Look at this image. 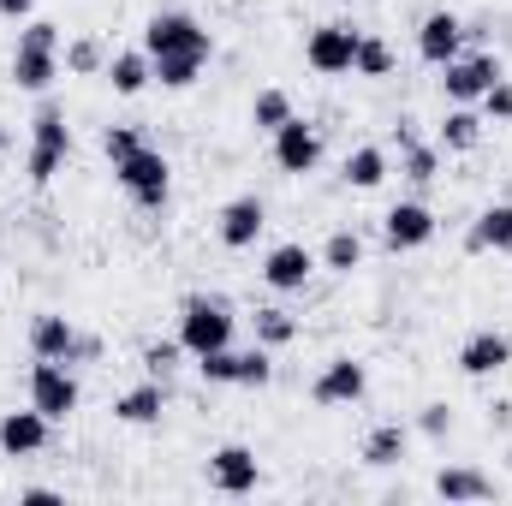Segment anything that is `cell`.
Here are the masks:
<instances>
[{
    "mask_svg": "<svg viewBox=\"0 0 512 506\" xmlns=\"http://www.w3.org/2000/svg\"><path fill=\"white\" fill-rule=\"evenodd\" d=\"M137 143H143V137H137V126H108V131H102V149H108V161H114V167L126 161Z\"/></svg>",
    "mask_w": 512,
    "mask_h": 506,
    "instance_id": "36",
    "label": "cell"
},
{
    "mask_svg": "<svg viewBox=\"0 0 512 506\" xmlns=\"http://www.w3.org/2000/svg\"><path fill=\"white\" fill-rule=\"evenodd\" d=\"M42 447H48V417H42L36 405L0 417V453H6V459H30V453H42Z\"/></svg>",
    "mask_w": 512,
    "mask_h": 506,
    "instance_id": "18",
    "label": "cell"
},
{
    "mask_svg": "<svg viewBox=\"0 0 512 506\" xmlns=\"http://www.w3.org/2000/svg\"><path fill=\"white\" fill-rule=\"evenodd\" d=\"M251 334H256V346L280 352V346H292V340H298V316H292V310H280V304H268V310H256V316H251Z\"/></svg>",
    "mask_w": 512,
    "mask_h": 506,
    "instance_id": "25",
    "label": "cell"
},
{
    "mask_svg": "<svg viewBox=\"0 0 512 506\" xmlns=\"http://www.w3.org/2000/svg\"><path fill=\"white\" fill-rule=\"evenodd\" d=\"M143 54H149V60H161V54H197V60H209L215 42H209V30H203L191 12H155V18L143 24Z\"/></svg>",
    "mask_w": 512,
    "mask_h": 506,
    "instance_id": "5",
    "label": "cell"
},
{
    "mask_svg": "<svg viewBox=\"0 0 512 506\" xmlns=\"http://www.w3.org/2000/svg\"><path fill=\"white\" fill-rule=\"evenodd\" d=\"M179 346H185L191 358L233 346V310H227L221 298H185V304H179Z\"/></svg>",
    "mask_w": 512,
    "mask_h": 506,
    "instance_id": "3",
    "label": "cell"
},
{
    "mask_svg": "<svg viewBox=\"0 0 512 506\" xmlns=\"http://www.w3.org/2000/svg\"><path fill=\"white\" fill-rule=\"evenodd\" d=\"M459 48H465V24H459V12H429V18L417 24V60L447 66V60H459Z\"/></svg>",
    "mask_w": 512,
    "mask_h": 506,
    "instance_id": "14",
    "label": "cell"
},
{
    "mask_svg": "<svg viewBox=\"0 0 512 506\" xmlns=\"http://www.w3.org/2000/svg\"><path fill=\"white\" fill-rule=\"evenodd\" d=\"M197 370H203V381H215V387H268L274 381V352L268 346H251V352L221 346V352H203Z\"/></svg>",
    "mask_w": 512,
    "mask_h": 506,
    "instance_id": "6",
    "label": "cell"
},
{
    "mask_svg": "<svg viewBox=\"0 0 512 506\" xmlns=\"http://www.w3.org/2000/svg\"><path fill=\"white\" fill-rule=\"evenodd\" d=\"M209 483L221 489V495H251L256 483H262V465H256V453L251 447H215L209 453Z\"/></svg>",
    "mask_w": 512,
    "mask_h": 506,
    "instance_id": "13",
    "label": "cell"
},
{
    "mask_svg": "<svg viewBox=\"0 0 512 506\" xmlns=\"http://www.w3.org/2000/svg\"><path fill=\"white\" fill-rule=\"evenodd\" d=\"M310 274H316V251L310 245H274V251L262 256V280L274 292H304Z\"/></svg>",
    "mask_w": 512,
    "mask_h": 506,
    "instance_id": "16",
    "label": "cell"
},
{
    "mask_svg": "<svg viewBox=\"0 0 512 506\" xmlns=\"http://www.w3.org/2000/svg\"><path fill=\"white\" fill-rule=\"evenodd\" d=\"M358 262H364V239H358V233H346V227L328 233V245H322V268H328V274H352Z\"/></svg>",
    "mask_w": 512,
    "mask_h": 506,
    "instance_id": "29",
    "label": "cell"
},
{
    "mask_svg": "<svg viewBox=\"0 0 512 506\" xmlns=\"http://www.w3.org/2000/svg\"><path fill=\"white\" fill-rule=\"evenodd\" d=\"M364 393H370V376H364L358 358H328L322 376L310 381V399L316 405H358Z\"/></svg>",
    "mask_w": 512,
    "mask_h": 506,
    "instance_id": "11",
    "label": "cell"
},
{
    "mask_svg": "<svg viewBox=\"0 0 512 506\" xmlns=\"http://www.w3.org/2000/svg\"><path fill=\"white\" fill-rule=\"evenodd\" d=\"M507 465H512V459H507Z\"/></svg>",
    "mask_w": 512,
    "mask_h": 506,
    "instance_id": "41",
    "label": "cell"
},
{
    "mask_svg": "<svg viewBox=\"0 0 512 506\" xmlns=\"http://www.w3.org/2000/svg\"><path fill=\"white\" fill-rule=\"evenodd\" d=\"M197 72H203L197 54H161V60H155V84H161V90H191Z\"/></svg>",
    "mask_w": 512,
    "mask_h": 506,
    "instance_id": "32",
    "label": "cell"
},
{
    "mask_svg": "<svg viewBox=\"0 0 512 506\" xmlns=\"http://www.w3.org/2000/svg\"><path fill=\"white\" fill-rule=\"evenodd\" d=\"M60 66H66V72H78V78L108 72V48H102L96 36H78V42H66V48H60Z\"/></svg>",
    "mask_w": 512,
    "mask_h": 506,
    "instance_id": "28",
    "label": "cell"
},
{
    "mask_svg": "<svg viewBox=\"0 0 512 506\" xmlns=\"http://www.w3.org/2000/svg\"><path fill=\"white\" fill-rule=\"evenodd\" d=\"M286 120H292V96H286V90H256V102H251V126L274 137V131L286 126Z\"/></svg>",
    "mask_w": 512,
    "mask_h": 506,
    "instance_id": "31",
    "label": "cell"
},
{
    "mask_svg": "<svg viewBox=\"0 0 512 506\" xmlns=\"http://www.w3.org/2000/svg\"><path fill=\"white\" fill-rule=\"evenodd\" d=\"M161 411H167V387H161V376L137 381V387H126V393L114 399V417H120V423H161Z\"/></svg>",
    "mask_w": 512,
    "mask_h": 506,
    "instance_id": "20",
    "label": "cell"
},
{
    "mask_svg": "<svg viewBox=\"0 0 512 506\" xmlns=\"http://www.w3.org/2000/svg\"><path fill=\"white\" fill-rule=\"evenodd\" d=\"M114 173H120V185H126V197L137 203V209H167V197H173V167H167L161 149L137 143Z\"/></svg>",
    "mask_w": 512,
    "mask_h": 506,
    "instance_id": "4",
    "label": "cell"
},
{
    "mask_svg": "<svg viewBox=\"0 0 512 506\" xmlns=\"http://www.w3.org/2000/svg\"><path fill=\"white\" fill-rule=\"evenodd\" d=\"M507 364H512V340L501 334V328H477V334L459 346V370H465V376H477V381L501 376Z\"/></svg>",
    "mask_w": 512,
    "mask_h": 506,
    "instance_id": "17",
    "label": "cell"
},
{
    "mask_svg": "<svg viewBox=\"0 0 512 506\" xmlns=\"http://www.w3.org/2000/svg\"><path fill=\"white\" fill-rule=\"evenodd\" d=\"M483 114H489V120H512V84L507 78H495V84L483 90Z\"/></svg>",
    "mask_w": 512,
    "mask_h": 506,
    "instance_id": "37",
    "label": "cell"
},
{
    "mask_svg": "<svg viewBox=\"0 0 512 506\" xmlns=\"http://www.w3.org/2000/svg\"><path fill=\"white\" fill-rule=\"evenodd\" d=\"M441 72H447V78H441L447 102H453V108H471V102H483V90L501 78V60H495V54H459V60H447Z\"/></svg>",
    "mask_w": 512,
    "mask_h": 506,
    "instance_id": "9",
    "label": "cell"
},
{
    "mask_svg": "<svg viewBox=\"0 0 512 506\" xmlns=\"http://www.w3.org/2000/svg\"><path fill=\"white\" fill-rule=\"evenodd\" d=\"M66 155H72V126H66V114H60L54 102H42L36 120H30V155H24L30 185H48V179L66 167Z\"/></svg>",
    "mask_w": 512,
    "mask_h": 506,
    "instance_id": "2",
    "label": "cell"
},
{
    "mask_svg": "<svg viewBox=\"0 0 512 506\" xmlns=\"http://www.w3.org/2000/svg\"><path fill=\"white\" fill-rule=\"evenodd\" d=\"M36 12V0H0V18H30Z\"/></svg>",
    "mask_w": 512,
    "mask_h": 506,
    "instance_id": "38",
    "label": "cell"
},
{
    "mask_svg": "<svg viewBox=\"0 0 512 506\" xmlns=\"http://www.w3.org/2000/svg\"><path fill=\"white\" fill-rule=\"evenodd\" d=\"M352 72H358V78H393V48H387L382 36H364V42H358Z\"/></svg>",
    "mask_w": 512,
    "mask_h": 506,
    "instance_id": "33",
    "label": "cell"
},
{
    "mask_svg": "<svg viewBox=\"0 0 512 506\" xmlns=\"http://www.w3.org/2000/svg\"><path fill=\"white\" fill-rule=\"evenodd\" d=\"M78 376L66 370V364H54V358H36V370H30V405L48 417V423H66L72 411H78Z\"/></svg>",
    "mask_w": 512,
    "mask_h": 506,
    "instance_id": "7",
    "label": "cell"
},
{
    "mask_svg": "<svg viewBox=\"0 0 512 506\" xmlns=\"http://www.w3.org/2000/svg\"><path fill=\"white\" fill-rule=\"evenodd\" d=\"M477 137H483V120H477L471 108H447V120H441V131H435V143L453 149V155H471Z\"/></svg>",
    "mask_w": 512,
    "mask_h": 506,
    "instance_id": "27",
    "label": "cell"
},
{
    "mask_svg": "<svg viewBox=\"0 0 512 506\" xmlns=\"http://www.w3.org/2000/svg\"><path fill=\"white\" fill-rule=\"evenodd\" d=\"M54 78H60V24L24 18V36H18V48H12V84L30 90V96H42Z\"/></svg>",
    "mask_w": 512,
    "mask_h": 506,
    "instance_id": "1",
    "label": "cell"
},
{
    "mask_svg": "<svg viewBox=\"0 0 512 506\" xmlns=\"http://www.w3.org/2000/svg\"><path fill=\"white\" fill-rule=\"evenodd\" d=\"M0 149H6V126H0Z\"/></svg>",
    "mask_w": 512,
    "mask_h": 506,
    "instance_id": "40",
    "label": "cell"
},
{
    "mask_svg": "<svg viewBox=\"0 0 512 506\" xmlns=\"http://www.w3.org/2000/svg\"><path fill=\"white\" fill-rule=\"evenodd\" d=\"M316 161H322V131L292 114L286 126L274 131V167L292 173V179H304V173H316Z\"/></svg>",
    "mask_w": 512,
    "mask_h": 506,
    "instance_id": "10",
    "label": "cell"
},
{
    "mask_svg": "<svg viewBox=\"0 0 512 506\" xmlns=\"http://www.w3.org/2000/svg\"><path fill=\"white\" fill-rule=\"evenodd\" d=\"M108 84L114 96H143L155 84V60L143 48H126V54H108Z\"/></svg>",
    "mask_w": 512,
    "mask_h": 506,
    "instance_id": "21",
    "label": "cell"
},
{
    "mask_svg": "<svg viewBox=\"0 0 512 506\" xmlns=\"http://www.w3.org/2000/svg\"><path fill=\"white\" fill-rule=\"evenodd\" d=\"M471 251H495V256H512V203H489L465 239Z\"/></svg>",
    "mask_w": 512,
    "mask_h": 506,
    "instance_id": "22",
    "label": "cell"
},
{
    "mask_svg": "<svg viewBox=\"0 0 512 506\" xmlns=\"http://www.w3.org/2000/svg\"><path fill=\"white\" fill-rule=\"evenodd\" d=\"M489 423L495 429H512V405H489Z\"/></svg>",
    "mask_w": 512,
    "mask_h": 506,
    "instance_id": "39",
    "label": "cell"
},
{
    "mask_svg": "<svg viewBox=\"0 0 512 506\" xmlns=\"http://www.w3.org/2000/svg\"><path fill=\"white\" fill-rule=\"evenodd\" d=\"M399 173H405L411 185H429V179L441 173V155H435L429 143H417L405 126H399Z\"/></svg>",
    "mask_w": 512,
    "mask_h": 506,
    "instance_id": "26",
    "label": "cell"
},
{
    "mask_svg": "<svg viewBox=\"0 0 512 506\" xmlns=\"http://www.w3.org/2000/svg\"><path fill=\"white\" fill-rule=\"evenodd\" d=\"M179 358H185V346H179V340H155V346H143V370H149V376H173V370H179Z\"/></svg>",
    "mask_w": 512,
    "mask_h": 506,
    "instance_id": "34",
    "label": "cell"
},
{
    "mask_svg": "<svg viewBox=\"0 0 512 506\" xmlns=\"http://www.w3.org/2000/svg\"><path fill=\"white\" fill-rule=\"evenodd\" d=\"M417 429H423L429 441H447V435H453V405H441V399H435V405H423Z\"/></svg>",
    "mask_w": 512,
    "mask_h": 506,
    "instance_id": "35",
    "label": "cell"
},
{
    "mask_svg": "<svg viewBox=\"0 0 512 506\" xmlns=\"http://www.w3.org/2000/svg\"><path fill=\"white\" fill-rule=\"evenodd\" d=\"M262 227H268L262 197H233V203L221 209V221H215V233H221L227 251H251L256 239H262Z\"/></svg>",
    "mask_w": 512,
    "mask_h": 506,
    "instance_id": "15",
    "label": "cell"
},
{
    "mask_svg": "<svg viewBox=\"0 0 512 506\" xmlns=\"http://www.w3.org/2000/svg\"><path fill=\"white\" fill-rule=\"evenodd\" d=\"M387 179V149L382 143H358L352 155H346V185L352 191H376Z\"/></svg>",
    "mask_w": 512,
    "mask_h": 506,
    "instance_id": "24",
    "label": "cell"
},
{
    "mask_svg": "<svg viewBox=\"0 0 512 506\" xmlns=\"http://www.w3.org/2000/svg\"><path fill=\"white\" fill-rule=\"evenodd\" d=\"M435 495H441V501H489L495 483H489L483 471H471V465H447V471L435 477Z\"/></svg>",
    "mask_w": 512,
    "mask_h": 506,
    "instance_id": "23",
    "label": "cell"
},
{
    "mask_svg": "<svg viewBox=\"0 0 512 506\" xmlns=\"http://www.w3.org/2000/svg\"><path fill=\"white\" fill-rule=\"evenodd\" d=\"M382 239L387 251H423L435 239V209L429 203H393L382 215Z\"/></svg>",
    "mask_w": 512,
    "mask_h": 506,
    "instance_id": "12",
    "label": "cell"
},
{
    "mask_svg": "<svg viewBox=\"0 0 512 506\" xmlns=\"http://www.w3.org/2000/svg\"><path fill=\"white\" fill-rule=\"evenodd\" d=\"M358 30L352 24H322V30H310V42H304V60L322 72V78H346L352 72V60H358Z\"/></svg>",
    "mask_w": 512,
    "mask_h": 506,
    "instance_id": "8",
    "label": "cell"
},
{
    "mask_svg": "<svg viewBox=\"0 0 512 506\" xmlns=\"http://www.w3.org/2000/svg\"><path fill=\"white\" fill-rule=\"evenodd\" d=\"M30 352H36V358H54V364H78V328H72L66 316L42 310V316L30 322Z\"/></svg>",
    "mask_w": 512,
    "mask_h": 506,
    "instance_id": "19",
    "label": "cell"
},
{
    "mask_svg": "<svg viewBox=\"0 0 512 506\" xmlns=\"http://www.w3.org/2000/svg\"><path fill=\"white\" fill-rule=\"evenodd\" d=\"M405 459V429L399 423H382V429H370V441H364V465H399Z\"/></svg>",
    "mask_w": 512,
    "mask_h": 506,
    "instance_id": "30",
    "label": "cell"
}]
</instances>
